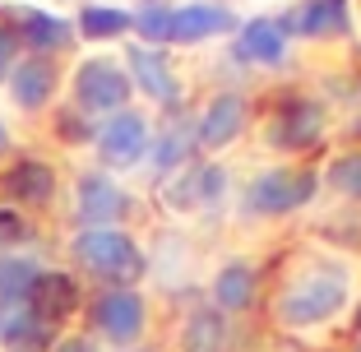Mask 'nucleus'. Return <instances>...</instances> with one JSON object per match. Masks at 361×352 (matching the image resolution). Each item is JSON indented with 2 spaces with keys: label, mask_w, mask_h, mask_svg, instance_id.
<instances>
[{
  "label": "nucleus",
  "mask_w": 361,
  "mask_h": 352,
  "mask_svg": "<svg viewBox=\"0 0 361 352\" xmlns=\"http://www.w3.org/2000/svg\"><path fill=\"white\" fill-rule=\"evenodd\" d=\"M348 306H352V269L343 260H310L306 269H297L283 283V292L274 301V315H278V324L306 334V329L334 324Z\"/></svg>",
  "instance_id": "f257e3e1"
},
{
  "label": "nucleus",
  "mask_w": 361,
  "mask_h": 352,
  "mask_svg": "<svg viewBox=\"0 0 361 352\" xmlns=\"http://www.w3.org/2000/svg\"><path fill=\"white\" fill-rule=\"evenodd\" d=\"M70 255L102 288H135L149 274V260L126 227H79L70 236Z\"/></svg>",
  "instance_id": "f03ea898"
},
{
  "label": "nucleus",
  "mask_w": 361,
  "mask_h": 352,
  "mask_svg": "<svg viewBox=\"0 0 361 352\" xmlns=\"http://www.w3.org/2000/svg\"><path fill=\"white\" fill-rule=\"evenodd\" d=\"M70 97L75 107L88 111V116H116V111L130 107L135 97V84H130L126 61H111V56H84L70 75Z\"/></svg>",
  "instance_id": "7ed1b4c3"
},
{
  "label": "nucleus",
  "mask_w": 361,
  "mask_h": 352,
  "mask_svg": "<svg viewBox=\"0 0 361 352\" xmlns=\"http://www.w3.org/2000/svg\"><path fill=\"white\" fill-rule=\"evenodd\" d=\"M319 190V171L310 167H264L245 186V214L255 218H287L306 209Z\"/></svg>",
  "instance_id": "20e7f679"
},
{
  "label": "nucleus",
  "mask_w": 361,
  "mask_h": 352,
  "mask_svg": "<svg viewBox=\"0 0 361 352\" xmlns=\"http://www.w3.org/2000/svg\"><path fill=\"white\" fill-rule=\"evenodd\" d=\"M93 149H97V158H102V171H111V176L139 167L153 149V121L139 107L116 111V116H106L102 126L93 130Z\"/></svg>",
  "instance_id": "39448f33"
},
{
  "label": "nucleus",
  "mask_w": 361,
  "mask_h": 352,
  "mask_svg": "<svg viewBox=\"0 0 361 352\" xmlns=\"http://www.w3.org/2000/svg\"><path fill=\"white\" fill-rule=\"evenodd\" d=\"M97 339L116 343V348H139L144 329H149V297L139 288H102L88 306Z\"/></svg>",
  "instance_id": "423d86ee"
},
{
  "label": "nucleus",
  "mask_w": 361,
  "mask_h": 352,
  "mask_svg": "<svg viewBox=\"0 0 361 352\" xmlns=\"http://www.w3.org/2000/svg\"><path fill=\"white\" fill-rule=\"evenodd\" d=\"M126 70H130V84L149 97L153 107H162V111H176L180 107V97H185V93H180V79H176V65H171L167 47L135 42L126 51Z\"/></svg>",
  "instance_id": "0eeeda50"
},
{
  "label": "nucleus",
  "mask_w": 361,
  "mask_h": 352,
  "mask_svg": "<svg viewBox=\"0 0 361 352\" xmlns=\"http://www.w3.org/2000/svg\"><path fill=\"white\" fill-rule=\"evenodd\" d=\"M130 214V195L116 186V176L102 167L79 171L75 181V218L79 227H121V218Z\"/></svg>",
  "instance_id": "6e6552de"
},
{
  "label": "nucleus",
  "mask_w": 361,
  "mask_h": 352,
  "mask_svg": "<svg viewBox=\"0 0 361 352\" xmlns=\"http://www.w3.org/2000/svg\"><path fill=\"white\" fill-rule=\"evenodd\" d=\"M223 195H227V167H218V162H190V167L171 171L162 200L176 214H204L213 204H223Z\"/></svg>",
  "instance_id": "1a4fd4ad"
},
{
  "label": "nucleus",
  "mask_w": 361,
  "mask_h": 352,
  "mask_svg": "<svg viewBox=\"0 0 361 352\" xmlns=\"http://www.w3.org/2000/svg\"><path fill=\"white\" fill-rule=\"evenodd\" d=\"M195 126H200V149H227V144H236V139L245 135V126H250V102H245V93H213L209 107L195 116Z\"/></svg>",
  "instance_id": "9d476101"
},
{
  "label": "nucleus",
  "mask_w": 361,
  "mask_h": 352,
  "mask_svg": "<svg viewBox=\"0 0 361 352\" xmlns=\"http://www.w3.org/2000/svg\"><path fill=\"white\" fill-rule=\"evenodd\" d=\"M324 135V107L315 97H287L283 107L269 116V139L278 149H310Z\"/></svg>",
  "instance_id": "9b49d317"
},
{
  "label": "nucleus",
  "mask_w": 361,
  "mask_h": 352,
  "mask_svg": "<svg viewBox=\"0 0 361 352\" xmlns=\"http://www.w3.org/2000/svg\"><path fill=\"white\" fill-rule=\"evenodd\" d=\"M278 23L287 37H343L352 32V5L348 0H301Z\"/></svg>",
  "instance_id": "f8f14e48"
},
{
  "label": "nucleus",
  "mask_w": 361,
  "mask_h": 352,
  "mask_svg": "<svg viewBox=\"0 0 361 352\" xmlns=\"http://www.w3.org/2000/svg\"><path fill=\"white\" fill-rule=\"evenodd\" d=\"M56 84H61V70H56L51 56H23L5 79L14 107L23 111H47V102L56 97Z\"/></svg>",
  "instance_id": "ddd939ff"
},
{
  "label": "nucleus",
  "mask_w": 361,
  "mask_h": 352,
  "mask_svg": "<svg viewBox=\"0 0 361 352\" xmlns=\"http://www.w3.org/2000/svg\"><path fill=\"white\" fill-rule=\"evenodd\" d=\"M0 190L10 200V209H47L56 200V167L42 158H23L19 167H10L0 176Z\"/></svg>",
  "instance_id": "4468645a"
},
{
  "label": "nucleus",
  "mask_w": 361,
  "mask_h": 352,
  "mask_svg": "<svg viewBox=\"0 0 361 352\" xmlns=\"http://www.w3.org/2000/svg\"><path fill=\"white\" fill-rule=\"evenodd\" d=\"M255 297H259V274L245 260H227L209 283V306L223 310V315H245L255 306Z\"/></svg>",
  "instance_id": "2eb2a0df"
},
{
  "label": "nucleus",
  "mask_w": 361,
  "mask_h": 352,
  "mask_svg": "<svg viewBox=\"0 0 361 352\" xmlns=\"http://www.w3.org/2000/svg\"><path fill=\"white\" fill-rule=\"evenodd\" d=\"M171 42L190 47V42H209V37H218V32H232L236 28V14L227 10V5H218V0H190V5H176V14H171Z\"/></svg>",
  "instance_id": "dca6fc26"
},
{
  "label": "nucleus",
  "mask_w": 361,
  "mask_h": 352,
  "mask_svg": "<svg viewBox=\"0 0 361 352\" xmlns=\"http://www.w3.org/2000/svg\"><path fill=\"white\" fill-rule=\"evenodd\" d=\"M195 149H200V126H195V116H171L162 130H153V149H149L153 171L171 176V171L190 167Z\"/></svg>",
  "instance_id": "f3484780"
},
{
  "label": "nucleus",
  "mask_w": 361,
  "mask_h": 352,
  "mask_svg": "<svg viewBox=\"0 0 361 352\" xmlns=\"http://www.w3.org/2000/svg\"><path fill=\"white\" fill-rule=\"evenodd\" d=\"M14 32H19V42L32 47V56H56L79 37L75 19H65V14H51V10H19L14 19Z\"/></svg>",
  "instance_id": "a211bd4d"
},
{
  "label": "nucleus",
  "mask_w": 361,
  "mask_h": 352,
  "mask_svg": "<svg viewBox=\"0 0 361 352\" xmlns=\"http://www.w3.org/2000/svg\"><path fill=\"white\" fill-rule=\"evenodd\" d=\"M236 56L245 65H264V70H278L287 65V32L278 19H245L236 28Z\"/></svg>",
  "instance_id": "6ab92c4d"
},
{
  "label": "nucleus",
  "mask_w": 361,
  "mask_h": 352,
  "mask_svg": "<svg viewBox=\"0 0 361 352\" xmlns=\"http://www.w3.org/2000/svg\"><path fill=\"white\" fill-rule=\"evenodd\" d=\"M75 306H79V283H75V278L61 274V269H42V278L32 283V297H28L32 315L61 329V320H70Z\"/></svg>",
  "instance_id": "aec40b11"
},
{
  "label": "nucleus",
  "mask_w": 361,
  "mask_h": 352,
  "mask_svg": "<svg viewBox=\"0 0 361 352\" xmlns=\"http://www.w3.org/2000/svg\"><path fill=\"white\" fill-rule=\"evenodd\" d=\"M42 278V265L32 255H0V306L5 310H19V306H28V297H32V283Z\"/></svg>",
  "instance_id": "412c9836"
},
{
  "label": "nucleus",
  "mask_w": 361,
  "mask_h": 352,
  "mask_svg": "<svg viewBox=\"0 0 361 352\" xmlns=\"http://www.w3.org/2000/svg\"><path fill=\"white\" fill-rule=\"evenodd\" d=\"M180 348L185 352H223L227 348V315L213 306H200L180 324Z\"/></svg>",
  "instance_id": "4be33fe9"
},
{
  "label": "nucleus",
  "mask_w": 361,
  "mask_h": 352,
  "mask_svg": "<svg viewBox=\"0 0 361 352\" xmlns=\"http://www.w3.org/2000/svg\"><path fill=\"white\" fill-rule=\"evenodd\" d=\"M56 339H61V329L37 320V315L23 306V310H14V320H10V329H5V339H0V348L5 352H51Z\"/></svg>",
  "instance_id": "5701e85b"
},
{
  "label": "nucleus",
  "mask_w": 361,
  "mask_h": 352,
  "mask_svg": "<svg viewBox=\"0 0 361 352\" xmlns=\"http://www.w3.org/2000/svg\"><path fill=\"white\" fill-rule=\"evenodd\" d=\"M75 28L84 32V37H121V32L135 28V14L121 10V5H84Z\"/></svg>",
  "instance_id": "b1692460"
},
{
  "label": "nucleus",
  "mask_w": 361,
  "mask_h": 352,
  "mask_svg": "<svg viewBox=\"0 0 361 352\" xmlns=\"http://www.w3.org/2000/svg\"><path fill=\"white\" fill-rule=\"evenodd\" d=\"M171 14H176V5H167V0H144L135 10V32L144 37V47H171Z\"/></svg>",
  "instance_id": "393cba45"
},
{
  "label": "nucleus",
  "mask_w": 361,
  "mask_h": 352,
  "mask_svg": "<svg viewBox=\"0 0 361 352\" xmlns=\"http://www.w3.org/2000/svg\"><path fill=\"white\" fill-rule=\"evenodd\" d=\"M319 186H329L338 200H357L361 204V149L338 153L329 167L319 171Z\"/></svg>",
  "instance_id": "a878e982"
},
{
  "label": "nucleus",
  "mask_w": 361,
  "mask_h": 352,
  "mask_svg": "<svg viewBox=\"0 0 361 352\" xmlns=\"http://www.w3.org/2000/svg\"><path fill=\"white\" fill-rule=\"evenodd\" d=\"M28 241V223H23V214L19 209H0V255H14V245H23Z\"/></svg>",
  "instance_id": "bb28decb"
},
{
  "label": "nucleus",
  "mask_w": 361,
  "mask_h": 352,
  "mask_svg": "<svg viewBox=\"0 0 361 352\" xmlns=\"http://www.w3.org/2000/svg\"><path fill=\"white\" fill-rule=\"evenodd\" d=\"M23 61V42L19 32H14V23H0V84L10 79V70Z\"/></svg>",
  "instance_id": "cd10ccee"
},
{
  "label": "nucleus",
  "mask_w": 361,
  "mask_h": 352,
  "mask_svg": "<svg viewBox=\"0 0 361 352\" xmlns=\"http://www.w3.org/2000/svg\"><path fill=\"white\" fill-rule=\"evenodd\" d=\"M51 352H97V343H93V339H84V334H61Z\"/></svg>",
  "instance_id": "c85d7f7f"
},
{
  "label": "nucleus",
  "mask_w": 361,
  "mask_h": 352,
  "mask_svg": "<svg viewBox=\"0 0 361 352\" xmlns=\"http://www.w3.org/2000/svg\"><path fill=\"white\" fill-rule=\"evenodd\" d=\"M10 153V126H5V116H0V158Z\"/></svg>",
  "instance_id": "c756f323"
},
{
  "label": "nucleus",
  "mask_w": 361,
  "mask_h": 352,
  "mask_svg": "<svg viewBox=\"0 0 361 352\" xmlns=\"http://www.w3.org/2000/svg\"><path fill=\"white\" fill-rule=\"evenodd\" d=\"M126 352H158V348H126Z\"/></svg>",
  "instance_id": "7c9ffc66"
},
{
  "label": "nucleus",
  "mask_w": 361,
  "mask_h": 352,
  "mask_svg": "<svg viewBox=\"0 0 361 352\" xmlns=\"http://www.w3.org/2000/svg\"><path fill=\"white\" fill-rule=\"evenodd\" d=\"M357 329H361V310H357Z\"/></svg>",
  "instance_id": "2f4dec72"
},
{
  "label": "nucleus",
  "mask_w": 361,
  "mask_h": 352,
  "mask_svg": "<svg viewBox=\"0 0 361 352\" xmlns=\"http://www.w3.org/2000/svg\"><path fill=\"white\" fill-rule=\"evenodd\" d=\"M357 352H361V343H357Z\"/></svg>",
  "instance_id": "473e14b6"
}]
</instances>
